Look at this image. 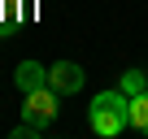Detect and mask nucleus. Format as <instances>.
<instances>
[{
    "instance_id": "423d86ee",
    "label": "nucleus",
    "mask_w": 148,
    "mask_h": 139,
    "mask_svg": "<svg viewBox=\"0 0 148 139\" xmlns=\"http://www.w3.org/2000/svg\"><path fill=\"white\" fill-rule=\"evenodd\" d=\"M118 91L131 100V96H139V91H148V78L139 74V70H126V74H122V83H118Z\"/></svg>"
},
{
    "instance_id": "f257e3e1",
    "label": "nucleus",
    "mask_w": 148,
    "mask_h": 139,
    "mask_svg": "<svg viewBox=\"0 0 148 139\" xmlns=\"http://www.w3.org/2000/svg\"><path fill=\"white\" fill-rule=\"evenodd\" d=\"M87 122H92V130L100 139H113V135H122L131 126V100L122 91H100L92 100V109H87Z\"/></svg>"
},
{
    "instance_id": "20e7f679",
    "label": "nucleus",
    "mask_w": 148,
    "mask_h": 139,
    "mask_svg": "<svg viewBox=\"0 0 148 139\" xmlns=\"http://www.w3.org/2000/svg\"><path fill=\"white\" fill-rule=\"evenodd\" d=\"M13 83H18V91L26 96V91H35V87H44V83H48V70H44L39 61H22V65L13 70Z\"/></svg>"
},
{
    "instance_id": "7ed1b4c3",
    "label": "nucleus",
    "mask_w": 148,
    "mask_h": 139,
    "mask_svg": "<svg viewBox=\"0 0 148 139\" xmlns=\"http://www.w3.org/2000/svg\"><path fill=\"white\" fill-rule=\"evenodd\" d=\"M48 83H52L61 96H74V91L83 87V70L74 65V61H57V65L48 70Z\"/></svg>"
},
{
    "instance_id": "39448f33",
    "label": "nucleus",
    "mask_w": 148,
    "mask_h": 139,
    "mask_svg": "<svg viewBox=\"0 0 148 139\" xmlns=\"http://www.w3.org/2000/svg\"><path fill=\"white\" fill-rule=\"evenodd\" d=\"M131 126H135L139 135H148V91L131 96Z\"/></svg>"
},
{
    "instance_id": "f03ea898",
    "label": "nucleus",
    "mask_w": 148,
    "mask_h": 139,
    "mask_svg": "<svg viewBox=\"0 0 148 139\" xmlns=\"http://www.w3.org/2000/svg\"><path fill=\"white\" fill-rule=\"evenodd\" d=\"M57 100H61V91H57L52 83H44V87L26 91V104H22V117H31V122L48 126V122H57Z\"/></svg>"
}]
</instances>
